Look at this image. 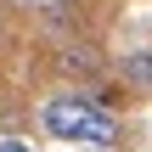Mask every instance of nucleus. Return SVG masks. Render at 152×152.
Returning a JSON list of instances; mask_svg holds the SVG:
<instances>
[{"instance_id": "obj_1", "label": "nucleus", "mask_w": 152, "mask_h": 152, "mask_svg": "<svg viewBox=\"0 0 152 152\" xmlns=\"http://www.w3.org/2000/svg\"><path fill=\"white\" fill-rule=\"evenodd\" d=\"M39 124L56 135V141H85L96 152H113L124 141V124L118 113L96 96V90H62V96H45L39 102Z\"/></svg>"}, {"instance_id": "obj_2", "label": "nucleus", "mask_w": 152, "mask_h": 152, "mask_svg": "<svg viewBox=\"0 0 152 152\" xmlns=\"http://www.w3.org/2000/svg\"><path fill=\"white\" fill-rule=\"evenodd\" d=\"M113 73H118V85L130 90V96H152V51H124L118 62H113Z\"/></svg>"}, {"instance_id": "obj_3", "label": "nucleus", "mask_w": 152, "mask_h": 152, "mask_svg": "<svg viewBox=\"0 0 152 152\" xmlns=\"http://www.w3.org/2000/svg\"><path fill=\"white\" fill-rule=\"evenodd\" d=\"M62 73H79V79H102V73H107V62H102L90 45H68V51H62Z\"/></svg>"}, {"instance_id": "obj_4", "label": "nucleus", "mask_w": 152, "mask_h": 152, "mask_svg": "<svg viewBox=\"0 0 152 152\" xmlns=\"http://www.w3.org/2000/svg\"><path fill=\"white\" fill-rule=\"evenodd\" d=\"M0 152H34V147H23L17 135H0Z\"/></svg>"}]
</instances>
